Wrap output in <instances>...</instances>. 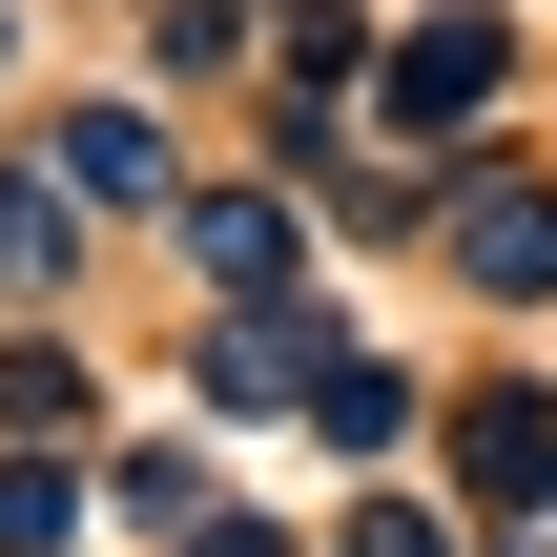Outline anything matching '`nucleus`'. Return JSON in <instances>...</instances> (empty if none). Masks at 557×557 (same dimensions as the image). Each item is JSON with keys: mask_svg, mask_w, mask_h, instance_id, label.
Segmentation results:
<instances>
[]
</instances>
